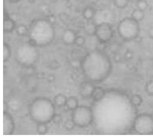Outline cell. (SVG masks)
<instances>
[{"label": "cell", "instance_id": "cell-12", "mask_svg": "<svg viewBox=\"0 0 153 138\" xmlns=\"http://www.w3.org/2000/svg\"><path fill=\"white\" fill-rule=\"evenodd\" d=\"M114 6L119 9H123L126 7L129 2V0H113Z\"/></svg>", "mask_w": 153, "mask_h": 138}, {"label": "cell", "instance_id": "cell-10", "mask_svg": "<svg viewBox=\"0 0 153 138\" xmlns=\"http://www.w3.org/2000/svg\"><path fill=\"white\" fill-rule=\"evenodd\" d=\"M105 94L102 88L98 87L94 88L91 96L93 99L97 101L102 98Z\"/></svg>", "mask_w": 153, "mask_h": 138}, {"label": "cell", "instance_id": "cell-18", "mask_svg": "<svg viewBox=\"0 0 153 138\" xmlns=\"http://www.w3.org/2000/svg\"><path fill=\"white\" fill-rule=\"evenodd\" d=\"M75 124L73 120H69L66 122L65 126L67 129H71L73 128Z\"/></svg>", "mask_w": 153, "mask_h": 138}, {"label": "cell", "instance_id": "cell-22", "mask_svg": "<svg viewBox=\"0 0 153 138\" xmlns=\"http://www.w3.org/2000/svg\"><path fill=\"white\" fill-rule=\"evenodd\" d=\"M87 2L91 4H95L99 0H86Z\"/></svg>", "mask_w": 153, "mask_h": 138}, {"label": "cell", "instance_id": "cell-2", "mask_svg": "<svg viewBox=\"0 0 153 138\" xmlns=\"http://www.w3.org/2000/svg\"><path fill=\"white\" fill-rule=\"evenodd\" d=\"M81 66L85 76L94 82L102 81L110 73L112 65L109 57L104 52L94 50L82 59Z\"/></svg>", "mask_w": 153, "mask_h": 138}, {"label": "cell", "instance_id": "cell-5", "mask_svg": "<svg viewBox=\"0 0 153 138\" xmlns=\"http://www.w3.org/2000/svg\"><path fill=\"white\" fill-rule=\"evenodd\" d=\"M31 36L34 38H51L53 30L50 24L47 21L41 20L37 21L30 29Z\"/></svg>", "mask_w": 153, "mask_h": 138}, {"label": "cell", "instance_id": "cell-25", "mask_svg": "<svg viewBox=\"0 0 153 138\" xmlns=\"http://www.w3.org/2000/svg\"><path fill=\"white\" fill-rule=\"evenodd\" d=\"M152 49H153V46H152Z\"/></svg>", "mask_w": 153, "mask_h": 138}, {"label": "cell", "instance_id": "cell-20", "mask_svg": "<svg viewBox=\"0 0 153 138\" xmlns=\"http://www.w3.org/2000/svg\"><path fill=\"white\" fill-rule=\"evenodd\" d=\"M39 131L40 133H44L46 130V127L45 126L43 125H41L39 126Z\"/></svg>", "mask_w": 153, "mask_h": 138}, {"label": "cell", "instance_id": "cell-24", "mask_svg": "<svg viewBox=\"0 0 153 138\" xmlns=\"http://www.w3.org/2000/svg\"><path fill=\"white\" fill-rule=\"evenodd\" d=\"M129 2L136 3L139 0H129Z\"/></svg>", "mask_w": 153, "mask_h": 138}, {"label": "cell", "instance_id": "cell-13", "mask_svg": "<svg viewBox=\"0 0 153 138\" xmlns=\"http://www.w3.org/2000/svg\"><path fill=\"white\" fill-rule=\"evenodd\" d=\"M68 108L70 109L74 110L78 107V102L76 98H70L67 100L65 104Z\"/></svg>", "mask_w": 153, "mask_h": 138}, {"label": "cell", "instance_id": "cell-6", "mask_svg": "<svg viewBox=\"0 0 153 138\" xmlns=\"http://www.w3.org/2000/svg\"><path fill=\"white\" fill-rule=\"evenodd\" d=\"M114 30L111 24L106 22H103L96 25L94 34L97 40L101 43L109 42L113 38Z\"/></svg>", "mask_w": 153, "mask_h": 138}, {"label": "cell", "instance_id": "cell-15", "mask_svg": "<svg viewBox=\"0 0 153 138\" xmlns=\"http://www.w3.org/2000/svg\"><path fill=\"white\" fill-rule=\"evenodd\" d=\"M13 22L11 20L7 19L4 21V29L5 30H10L13 28Z\"/></svg>", "mask_w": 153, "mask_h": 138}, {"label": "cell", "instance_id": "cell-16", "mask_svg": "<svg viewBox=\"0 0 153 138\" xmlns=\"http://www.w3.org/2000/svg\"><path fill=\"white\" fill-rule=\"evenodd\" d=\"M67 100L65 97L62 95H59L56 97V102L58 106H62L66 104Z\"/></svg>", "mask_w": 153, "mask_h": 138}, {"label": "cell", "instance_id": "cell-14", "mask_svg": "<svg viewBox=\"0 0 153 138\" xmlns=\"http://www.w3.org/2000/svg\"><path fill=\"white\" fill-rule=\"evenodd\" d=\"M135 4L136 8L144 11L148 7V4L146 0H139Z\"/></svg>", "mask_w": 153, "mask_h": 138}, {"label": "cell", "instance_id": "cell-7", "mask_svg": "<svg viewBox=\"0 0 153 138\" xmlns=\"http://www.w3.org/2000/svg\"><path fill=\"white\" fill-rule=\"evenodd\" d=\"M97 13L96 9L91 6H87L83 9L82 15L86 20L90 21L95 16Z\"/></svg>", "mask_w": 153, "mask_h": 138}, {"label": "cell", "instance_id": "cell-1", "mask_svg": "<svg viewBox=\"0 0 153 138\" xmlns=\"http://www.w3.org/2000/svg\"><path fill=\"white\" fill-rule=\"evenodd\" d=\"M115 92L105 93L96 101L92 110L93 120L98 128L106 134L121 131L120 124L128 120V105L126 99Z\"/></svg>", "mask_w": 153, "mask_h": 138}, {"label": "cell", "instance_id": "cell-17", "mask_svg": "<svg viewBox=\"0 0 153 138\" xmlns=\"http://www.w3.org/2000/svg\"><path fill=\"white\" fill-rule=\"evenodd\" d=\"M125 59L127 60H130L132 59L134 57L133 52L131 50H127L125 55Z\"/></svg>", "mask_w": 153, "mask_h": 138}, {"label": "cell", "instance_id": "cell-19", "mask_svg": "<svg viewBox=\"0 0 153 138\" xmlns=\"http://www.w3.org/2000/svg\"><path fill=\"white\" fill-rule=\"evenodd\" d=\"M148 35L150 39L153 40V26L149 28L148 32Z\"/></svg>", "mask_w": 153, "mask_h": 138}, {"label": "cell", "instance_id": "cell-11", "mask_svg": "<svg viewBox=\"0 0 153 138\" xmlns=\"http://www.w3.org/2000/svg\"><path fill=\"white\" fill-rule=\"evenodd\" d=\"M64 36L65 38H66L67 42L71 43L75 42L77 37L75 32L71 29L67 30L65 32Z\"/></svg>", "mask_w": 153, "mask_h": 138}, {"label": "cell", "instance_id": "cell-8", "mask_svg": "<svg viewBox=\"0 0 153 138\" xmlns=\"http://www.w3.org/2000/svg\"><path fill=\"white\" fill-rule=\"evenodd\" d=\"M94 88L91 84L88 83L85 84L81 88L80 91L81 95L85 97L91 96Z\"/></svg>", "mask_w": 153, "mask_h": 138}, {"label": "cell", "instance_id": "cell-4", "mask_svg": "<svg viewBox=\"0 0 153 138\" xmlns=\"http://www.w3.org/2000/svg\"><path fill=\"white\" fill-rule=\"evenodd\" d=\"M73 119L75 124L77 126L81 127L87 126L93 120L92 110L85 106L77 107L74 110Z\"/></svg>", "mask_w": 153, "mask_h": 138}, {"label": "cell", "instance_id": "cell-3", "mask_svg": "<svg viewBox=\"0 0 153 138\" xmlns=\"http://www.w3.org/2000/svg\"><path fill=\"white\" fill-rule=\"evenodd\" d=\"M117 29L119 37L126 42H130L137 39L140 31V23L131 17H126L121 20L118 24Z\"/></svg>", "mask_w": 153, "mask_h": 138}, {"label": "cell", "instance_id": "cell-21", "mask_svg": "<svg viewBox=\"0 0 153 138\" xmlns=\"http://www.w3.org/2000/svg\"><path fill=\"white\" fill-rule=\"evenodd\" d=\"M61 120V117L59 115L55 116L53 118V121L55 123H58Z\"/></svg>", "mask_w": 153, "mask_h": 138}, {"label": "cell", "instance_id": "cell-9", "mask_svg": "<svg viewBox=\"0 0 153 138\" xmlns=\"http://www.w3.org/2000/svg\"><path fill=\"white\" fill-rule=\"evenodd\" d=\"M145 16V11L136 8L132 11L130 17L140 23L144 19Z\"/></svg>", "mask_w": 153, "mask_h": 138}, {"label": "cell", "instance_id": "cell-23", "mask_svg": "<svg viewBox=\"0 0 153 138\" xmlns=\"http://www.w3.org/2000/svg\"><path fill=\"white\" fill-rule=\"evenodd\" d=\"M9 2H11V3H16L19 1L20 0H7Z\"/></svg>", "mask_w": 153, "mask_h": 138}]
</instances>
